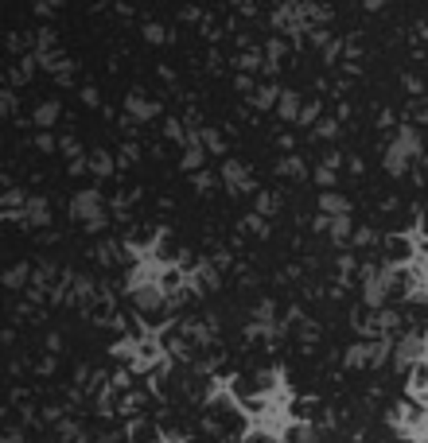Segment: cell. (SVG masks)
Listing matches in <instances>:
<instances>
[{
	"label": "cell",
	"mask_w": 428,
	"mask_h": 443,
	"mask_svg": "<svg viewBox=\"0 0 428 443\" xmlns=\"http://www.w3.org/2000/svg\"><path fill=\"white\" fill-rule=\"evenodd\" d=\"M420 350H424V343H420V338H405V343L397 346V366H409V362H417Z\"/></svg>",
	"instance_id": "1"
},
{
	"label": "cell",
	"mask_w": 428,
	"mask_h": 443,
	"mask_svg": "<svg viewBox=\"0 0 428 443\" xmlns=\"http://www.w3.org/2000/svg\"><path fill=\"white\" fill-rule=\"evenodd\" d=\"M136 303H141V308H152V303H160V288H141Z\"/></svg>",
	"instance_id": "2"
}]
</instances>
